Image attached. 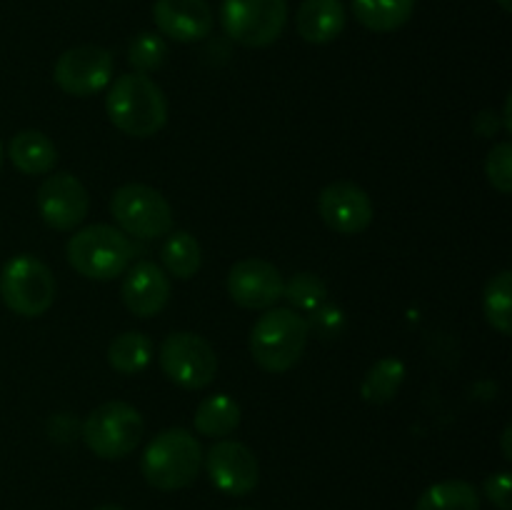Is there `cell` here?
<instances>
[{
    "label": "cell",
    "mask_w": 512,
    "mask_h": 510,
    "mask_svg": "<svg viewBox=\"0 0 512 510\" xmlns=\"http://www.w3.org/2000/svg\"><path fill=\"white\" fill-rule=\"evenodd\" d=\"M125 308L138 318H155L170 300V275L153 260H138L120 285Z\"/></svg>",
    "instance_id": "obj_15"
},
{
    "label": "cell",
    "mask_w": 512,
    "mask_h": 510,
    "mask_svg": "<svg viewBox=\"0 0 512 510\" xmlns=\"http://www.w3.org/2000/svg\"><path fill=\"white\" fill-rule=\"evenodd\" d=\"M485 320L498 330L500 335L512 333V273L500 270L488 280L483 293Z\"/></svg>",
    "instance_id": "obj_25"
},
{
    "label": "cell",
    "mask_w": 512,
    "mask_h": 510,
    "mask_svg": "<svg viewBox=\"0 0 512 510\" xmlns=\"http://www.w3.org/2000/svg\"><path fill=\"white\" fill-rule=\"evenodd\" d=\"M105 113L120 133L130 138H153L168 123V98L145 73H125L110 80Z\"/></svg>",
    "instance_id": "obj_1"
},
{
    "label": "cell",
    "mask_w": 512,
    "mask_h": 510,
    "mask_svg": "<svg viewBox=\"0 0 512 510\" xmlns=\"http://www.w3.org/2000/svg\"><path fill=\"white\" fill-rule=\"evenodd\" d=\"M153 360V340L140 330H125L108 345V363L120 375H138Z\"/></svg>",
    "instance_id": "obj_23"
},
{
    "label": "cell",
    "mask_w": 512,
    "mask_h": 510,
    "mask_svg": "<svg viewBox=\"0 0 512 510\" xmlns=\"http://www.w3.org/2000/svg\"><path fill=\"white\" fill-rule=\"evenodd\" d=\"M318 213L323 223L338 235L365 233L375 218L370 195L350 180H335L320 190Z\"/></svg>",
    "instance_id": "obj_13"
},
{
    "label": "cell",
    "mask_w": 512,
    "mask_h": 510,
    "mask_svg": "<svg viewBox=\"0 0 512 510\" xmlns=\"http://www.w3.org/2000/svg\"><path fill=\"white\" fill-rule=\"evenodd\" d=\"M405 375L408 368L400 358H380L375 360L368 368V373L363 375V383H360V395H363L365 403L370 405H388L393 403L395 395L400 393L405 383Z\"/></svg>",
    "instance_id": "obj_20"
},
{
    "label": "cell",
    "mask_w": 512,
    "mask_h": 510,
    "mask_svg": "<svg viewBox=\"0 0 512 510\" xmlns=\"http://www.w3.org/2000/svg\"><path fill=\"white\" fill-rule=\"evenodd\" d=\"M200 468H203V448L200 440L185 428H168L158 433L140 458V473L145 483L163 493L188 488L198 478Z\"/></svg>",
    "instance_id": "obj_2"
},
{
    "label": "cell",
    "mask_w": 512,
    "mask_h": 510,
    "mask_svg": "<svg viewBox=\"0 0 512 510\" xmlns=\"http://www.w3.org/2000/svg\"><path fill=\"white\" fill-rule=\"evenodd\" d=\"M205 470L208 478L220 493L233 495V498H243V495L253 493L258 488L260 480V465L258 458L248 445L238 443V440H218L210 445L208 453H203Z\"/></svg>",
    "instance_id": "obj_11"
},
{
    "label": "cell",
    "mask_w": 512,
    "mask_h": 510,
    "mask_svg": "<svg viewBox=\"0 0 512 510\" xmlns=\"http://www.w3.org/2000/svg\"><path fill=\"white\" fill-rule=\"evenodd\" d=\"M348 23L343 0H303L295 13V30L305 43L325 45L340 38Z\"/></svg>",
    "instance_id": "obj_17"
},
{
    "label": "cell",
    "mask_w": 512,
    "mask_h": 510,
    "mask_svg": "<svg viewBox=\"0 0 512 510\" xmlns=\"http://www.w3.org/2000/svg\"><path fill=\"white\" fill-rule=\"evenodd\" d=\"M113 53L100 45H75L55 60L53 78L63 93L73 98H88L100 93L113 80Z\"/></svg>",
    "instance_id": "obj_10"
},
{
    "label": "cell",
    "mask_w": 512,
    "mask_h": 510,
    "mask_svg": "<svg viewBox=\"0 0 512 510\" xmlns=\"http://www.w3.org/2000/svg\"><path fill=\"white\" fill-rule=\"evenodd\" d=\"M68 263L88 280H113L130 268L133 245L123 230L95 223L70 235L65 245Z\"/></svg>",
    "instance_id": "obj_4"
},
{
    "label": "cell",
    "mask_w": 512,
    "mask_h": 510,
    "mask_svg": "<svg viewBox=\"0 0 512 510\" xmlns=\"http://www.w3.org/2000/svg\"><path fill=\"white\" fill-rule=\"evenodd\" d=\"M485 498L495 505L498 510H512V478L508 470L490 475L485 480Z\"/></svg>",
    "instance_id": "obj_30"
},
{
    "label": "cell",
    "mask_w": 512,
    "mask_h": 510,
    "mask_svg": "<svg viewBox=\"0 0 512 510\" xmlns=\"http://www.w3.org/2000/svg\"><path fill=\"white\" fill-rule=\"evenodd\" d=\"M225 35L245 48H268L288 25V0H223Z\"/></svg>",
    "instance_id": "obj_8"
},
{
    "label": "cell",
    "mask_w": 512,
    "mask_h": 510,
    "mask_svg": "<svg viewBox=\"0 0 512 510\" xmlns=\"http://www.w3.org/2000/svg\"><path fill=\"white\" fill-rule=\"evenodd\" d=\"M163 270L178 280H190L198 275L203 265V250H200L198 238L188 230H170L165 238L163 250H160Z\"/></svg>",
    "instance_id": "obj_22"
},
{
    "label": "cell",
    "mask_w": 512,
    "mask_h": 510,
    "mask_svg": "<svg viewBox=\"0 0 512 510\" xmlns=\"http://www.w3.org/2000/svg\"><path fill=\"white\" fill-rule=\"evenodd\" d=\"M498 5L505 10V13H510L512 10V0H498Z\"/></svg>",
    "instance_id": "obj_33"
},
{
    "label": "cell",
    "mask_w": 512,
    "mask_h": 510,
    "mask_svg": "<svg viewBox=\"0 0 512 510\" xmlns=\"http://www.w3.org/2000/svg\"><path fill=\"white\" fill-rule=\"evenodd\" d=\"M415 510H480V493L468 480H440L423 490Z\"/></svg>",
    "instance_id": "obj_24"
},
{
    "label": "cell",
    "mask_w": 512,
    "mask_h": 510,
    "mask_svg": "<svg viewBox=\"0 0 512 510\" xmlns=\"http://www.w3.org/2000/svg\"><path fill=\"white\" fill-rule=\"evenodd\" d=\"M95 510H125V508H120V505H100V508H95Z\"/></svg>",
    "instance_id": "obj_34"
},
{
    "label": "cell",
    "mask_w": 512,
    "mask_h": 510,
    "mask_svg": "<svg viewBox=\"0 0 512 510\" xmlns=\"http://www.w3.org/2000/svg\"><path fill=\"white\" fill-rule=\"evenodd\" d=\"M308 320L290 308H268L250 328V355L268 373H285L308 348Z\"/></svg>",
    "instance_id": "obj_3"
},
{
    "label": "cell",
    "mask_w": 512,
    "mask_h": 510,
    "mask_svg": "<svg viewBox=\"0 0 512 510\" xmlns=\"http://www.w3.org/2000/svg\"><path fill=\"white\" fill-rule=\"evenodd\" d=\"M510 438H512V428H510V425H505V430H503V458L505 460H512Z\"/></svg>",
    "instance_id": "obj_32"
},
{
    "label": "cell",
    "mask_w": 512,
    "mask_h": 510,
    "mask_svg": "<svg viewBox=\"0 0 512 510\" xmlns=\"http://www.w3.org/2000/svg\"><path fill=\"white\" fill-rule=\"evenodd\" d=\"M415 13V0H353V15L373 33H393Z\"/></svg>",
    "instance_id": "obj_21"
},
{
    "label": "cell",
    "mask_w": 512,
    "mask_h": 510,
    "mask_svg": "<svg viewBox=\"0 0 512 510\" xmlns=\"http://www.w3.org/2000/svg\"><path fill=\"white\" fill-rule=\"evenodd\" d=\"M283 298L295 313H313L318 305L328 303V285L315 273H295L293 278L285 280Z\"/></svg>",
    "instance_id": "obj_26"
},
{
    "label": "cell",
    "mask_w": 512,
    "mask_h": 510,
    "mask_svg": "<svg viewBox=\"0 0 512 510\" xmlns=\"http://www.w3.org/2000/svg\"><path fill=\"white\" fill-rule=\"evenodd\" d=\"M168 58V43L158 33H140L135 35L128 48V63L133 65L135 73H153Z\"/></svg>",
    "instance_id": "obj_27"
},
{
    "label": "cell",
    "mask_w": 512,
    "mask_h": 510,
    "mask_svg": "<svg viewBox=\"0 0 512 510\" xmlns=\"http://www.w3.org/2000/svg\"><path fill=\"white\" fill-rule=\"evenodd\" d=\"M55 278L35 255H15L0 270V298L20 318H40L55 303Z\"/></svg>",
    "instance_id": "obj_6"
},
{
    "label": "cell",
    "mask_w": 512,
    "mask_h": 510,
    "mask_svg": "<svg viewBox=\"0 0 512 510\" xmlns=\"http://www.w3.org/2000/svg\"><path fill=\"white\" fill-rule=\"evenodd\" d=\"M35 205L43 223L53 230H73L90 210V195L73 173H53L40 183Z\"/></svg>",
    "instance_id": "obj_12"
},
{
    "label": "cell",
    "mask_w": 512,
    "mask_h": 510,
    "mask_svg": "<svg viewBox=\"0 0 512 510\" xmlns=\"http://www.w3.org/2000/svg\"><path fill=\"white\" fill-rule=\"evenodd\" d=\"M8 158L25 175H48L58 163V148L40 130H20L10 138Z\"/></svg>",
    "instance_id": "obj_18"
},
{
    "label": "cell",
    "mask_w": 512,
    "mask_h": 510,
    "mask_svg": "<svg viewBox=\"0 0 512 510\" xmlns=\"http://www.w3.org/2000/svg\"><path fill=\"white\" fill-rule=\"evenodd\" d=\"M308 315H310V318H305V320H308V330H313L315 338L335 340V338H340V335H343L345 315H343V310L338 308V305L323 303Z\"/></svg>",
    "instance_id": "obj_29"
},
{
    "label": "cell",
    "mask_w": 512,
    "mask_h": 510,
    "mask_svg": "<svg viewBox=\"0 0 512 510\" xmlns=\"http://www.w3.org/2000/svg\"><path fill=\"white\" fill-rule=\"evenodd\" d=\"M145 433V420L138 408L123 400H110L98 405L85 418L80 438L93 455L103 460H123L140 445Z\"/></svg>",
    "instance_id": "obj_5"
},
{
    "label": "cell",
    "mask_w": 512,
    "mask_h": 510,
    "mask_svg": "<svg viewBox=\"0 0 512 510\" xmlns=\"http://www.w3.org/2000/svg\"><path fill=\"white\" fill-rule=\"evenodd\" d=\"M3 160H5V153H3V143H0V170H3Z\"/></svg>",
    "instance_id": "obj_35"
},
{
    "label": "cell",
    "mask_w": 512,
    "mask_h": 510,
    "mask_svg": "<svg viewBox=\"0 0 512 510\" xmlns=\"http://www.w3.org/2000/svg\"><path fill=\"white\" fill-rule=\"evenodd\" d=\"M238 510H253V508H238Z\"/></svg>",
    "instance_id": "obj_36"
},
{
    "label": "cell",
    "mask_w": 512,
    "mask_h": 510,
    "mask_svg": "<svg viewBox=\"0 0 512 510\" xmlns=\"http://www.w3.org/2000/svg\"><path fill=\"white\" fill-rule=\"evenodd\" d=\"M153 20L160 35L175 43H198L213 30V10L205 0H155Z\"/></svg>",
    "instance_id": "obj_16"
},
{
    "label": "cell",
    "mask_w": 512,
    "mask_h": 510,
    "mask_svg": "<svg viewBox=\"0 0 512 510\" xmlns=\"http://www.w3.org/2000/svg\"><path fill=\"white\" fill-rule=\"evenodd\" d=\"M240 418H243V413H240L238 400H233L225 393H218L208 395V398L198 405L193 425L195 430H198V435H205V438L210 440H223L238 428Z\"/></svg>",
    "instance_id": "obj_19"
},
{
    "label": "cell",
    "mask_w": 512,
    "mask_h": 510,
    "mask_svg": "<svg viewBox=\"0 0 512 510\" xmlns=\"http://www.w3.org/2000/svg\"><path fill=\"white\" fill-rule=\"evenodd\" d=\"M160 368L170 383L185 390L208 388L218 373V355L213 345L198 333H170L160 345Z\"/></svg>",
    "instance_id": "obj_9"
},
{
    "label": "cell",
    "mask_w": 512,
    "mask_h": 510,
    "mask_svg": "<svg viewBox=\"0 0 512 510\" xmlns=\"http://www.w3.org/2000/svg\"><path fill=\"white\" fill-rule=\"evenodd\" d=\"M110 213L125 235L153 240L173 230L175 215L168 198L158 188L145 183L120 185L110 198Z\"/></svg>",
    "instance_id": "obj_7"
},
{
    "label": "cell",
    "mask_w": 512,
    "mask_h": 510,
    "mask_svg": "<svg viewBox=\"0 0 512 510\" xmlns=\"http://www.w3.org/2000/svg\"><path fill=\"white\" fill-rule=\"evenodd\" d=\"M228 295L235 305L248 310H268L283 298V275L270 260L245 258L230 268Z\"/></svg>",
    "instance_id": "obj_14"
},
{
    "label": "cell",
    "mask_w": 512,
    "mask_h": 510,
    "mask_svg": "<svg viewBox=\"0 0 512 510\" xmlns=\"http://www.w3.org/2000/svg\"><path fill=\"white\" fill-rule=\"evenodd\" d=\"M485 175L500 195L512 193V145L508 140L490 148L488 158H485Z\"/></svg>",
    "instance_id": "obj_28"
},
{
    "label": "cell",
    "mask_w": 512,
    "mask_h": 510,
    "mask_svg": "<svg viewBox=\"0 0 512 510\" xmlns=\"http://www.w3.org/2000/svg\"><path fill=\"white\" fill-rule=\"evenodd\" d=\"M473 128L480 138H493L500 128H503V118L495 110H480L473 120Z\"/></svg>",
    "instance_id": "obj_31"
}]
</instances>
